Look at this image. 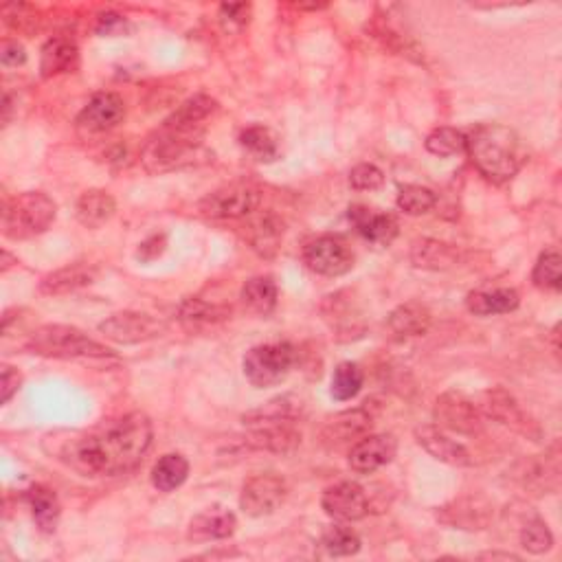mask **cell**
Segmentation results:
<instances>
[{"label": "cell", "mask_w": 562, "mask_h": 562, "mask_svg": "<svg viewBox=\"0 0 562 562\" xmlns=\"http://www.w3.org/2000/svg\"><path fill=\"white\" fill-rule=\"evenodd\" d=\"M101 38H115V36H123V33H128L130 31V22L119 16V14H112V11H108V14L104 16H99V22H97V29H95Z\"/></svg>", "instance_id": "45"}, {"label": "cell", "mask_w": 562, "mask_h": 562, "mask_svg": "<svg viewBox=\"0 0 562 562\" xmlns=\"http://www.w3.org/2000/svg\"><path fill=\"white\" fill-rule=\"evenodd\" d=\"M437 205L435 191L422 185H404L398 191V207L409 216H424Z\"/></svg>", "instance_id": "39"}, {"label": "cell", "mask_w": 562, "mask_h": 562, "mask_svg": "<svg viewBox=\"0 0 562 562\" xmlns=\"http://www.w3.org/2000/svg\"><path fill=\"white\" fill-rule=\"evenodd\" d=\"M126 117V104L117 93H97L77 115V126L86 132H108Z\"/></svg>", "instance_id": "17"}, {"label": "cell", "mask_w": 562, "mask_h": 562, "mask_svg": "<svg viewBox=\"0 0 562 562\" xmlns=\"http://www.w3.org/2000/svg\"><path fill=\"white\" fill-rule=\"evenodd\" d=\"M516 479H519L523 488L534 490L536 494H547L558 490V479H560L558 444L541 459H525L519 470H516Z\"/></svg>", "instance_id": "19"}, {"label": "cell", "mask_w": 562, "mask_h": 562, "mask_svg": "<svg viewBox=\"0 0 562 562\" xmlns=\"http://www.w3.org/2000/svg\"><path fill=\"white\" fill-rule=\"evenodd\" d=\"M22 385V376L16 367H9L5 365L3 367V387H0V404H7L11 398L16 396L18 389Z\"/></svg>", "instance_id": "48"}, {"label": "cell", "mask_w": 562, "mask_h": 562, "mask_svg": "<svg viewBox=\"0 0 562 562\" xmlns=\"http://www.w3.org/2000/svg\"><path fill=\"white\" fill-rule=\"evenodd\" d=\"M350 185L356 191H376L385 185V172L372 163H361L350 172Z\"/></svg>", "instance_id": "42"}, {"label": "cell", "mask_w": 562, "mask_h": 562, "mask_svg": "<svg viewBox=\"0 0 562 562\" xmlns=\"http://www.w3.org/2000/svg\"><path fill=\"white\" fill-rule=\"evenodd\" d=\"M297 361L299 350L292 343H266L246 352L242 369L255 389H266L284 382Z\"/></svg>", "instance_id": "7"}, {"label": "cell", "mask_w": 562, "mask_h": 562, "mask_svg": "<svg viewBox=\"0 0 562 562\" xmlns=\"http://www.w3.org/2000/svg\"><path fill=\"white\" fill-rule=\"evenodd\" d=\"M218 110V104L207 95H196L187 99L185 104L178 106L172 112V117H167L163 126L178 128V130H205V121Z\"/></svg>", "instance_id": "28"}, {"label": "cell", "mask_w": 562, "mask_h": 562, "mask_svg": "<svg viewBox=\"0 0 562 562\" xmlns=\"http://www.w3.org/2000/svg\"><path fill=\"white\" fill-rule=\"evenodd\" d=\"M372 426H374V415L365 407L343 411L339 415H334V418L323 426L321 444L325 448H341L347 444H356L358 440H363L365 435H369Z\"/></svg>", "instance_id": "15"}, {"label": "cell", "mask_w": 562, "mask_h": 562, "mask_svg": "<svg viewBox=\"0 0 562 562\" xmlns=\"http://www.w3.org/2000/svg\"><path fill=\"white\" fill-rule=\"evenodd\" d=\"M58 216V205L42 191H25L7 200L3 233L9 240H29L47 231Z\"/></svg>", "instance_id": "6"}, {"label": "cell", "mask_w": 562, "mask_h": 562, "mask_svg": "<svg viewBox=\"0 0 562 562\" xmlns=\"http://www.w3.org/2000/svg\"><path fill=\"white\" fill-rule=\"evenodd\" d=\"M222 27L227 31H240L251 20V5L249 3H224L220 5L218 14Z\"/></svg>", "instance_id": "43"}, {"label": "cell", "mask_w": 562, "mask_h": 562, "mask_svg": "<svg viewBox=\"0 0 562 562\" xmlns=\"http://www.w3.org/2000/svg\"><path fill=\"white\" fill-rule=\"evenodd\" d=\"M350 222L358 235L378 246H389L398 238V220L389 213H380L365 205L350 207Z\"/></svg>", "instance_id": "20"}, {"label": "cell", "mask_w": 562, "mask_h": 562, "mask_svg": "<svg viewBox=\"0 0 562 562\" xmlns=\"http://www.w3.org/2000/svg\"><path fill=\"white\" fill-rule=\"evenodd\" d=\"M238 519L227 508H209L207 512L198 514L194 521L189 523V541L194 543H207V541H222V538L233 536Z\"/></svg>", "instance_id": "21"}, {"label": "cell", "mask_w": 562, "mask_h": 562, "mask_svg": "<svg viewBox=\"0 0 562 562\" xmlns=\"http://www.w3.org/2000/svg\"><path fill=\"white\" fill-rule=\"evenodd\" d=\"M279 290L273 277H253L242 288V303L255 314H271L277 306Z\"/></svg>", "instance_id": "33"}, {"label": "cell", "mask_w": 562, "mask_h": 562, "mask_svg": "<svg viewBox=\"0 0 562 562\" xmlns=\"http://www.w3.org/2000/svg\"><path fill=\"white\" fill-rule=\"evenodd\" d=\"M154 429L145 413H128L91 433L58 440L55 455L84 477H117L137 468L152 446Z\"/></svg>", "instance_id": "1"}, {"label": "cell", "mask_w": 562, "mask_h": 562, "mask_svg": "<svg viewBox=\"0 0 562 562\" xmlns=\"http://www.w3.org/2000/svg\"><path fill=\"white\" fill-rule=\"evenodd\" d=\"M321 545L325 552L334 558H345V556H354L361 552V538H358V534L345 525L328 527V530H325L321 536Z\"/></svg>", "instance_id": "36"}, {"label": "cell", "mask_w": 562, "mask_h": 562, "mask_svg": "<svg viewBox=\"0 0 562 562\" xmlns=\"http://www.w3.org/2000/svg\"><path fill=\"white\" fill-rule=\"evenodd\" d=\"M189 477V462L178 453L163 455L152 468V486L159 492H174Z\"/></svg>", "instance_id": "32"}, {"label": "cell", "mask_w": 562, "mask_h": 562, "mask_svg": "<svg viewBox=\"0 0 562 562\" xmlns=\"http://www.w3.org/2000/svg\"><path fill=\"white\" fill-rule=\"evenodd\" d=\"M11 266H14V257H11L7 251H3V268H0V271L7 273Z\"/></svg>", "instance_id": "50"}, {"label": "cell", "mask_w": 562, "mask_h": 562, "mask_svg": "<svg viewBox=\"0 0 562 562\" xmlns=\"http://www.w3.org/2000/svg\"><path fill=\"white\" fill-rule=\"evenodd\" d=\"M321 508L336 521L354 523L363 521L369 514V501L356 481H341L323 492Z\"/></svg>", "instance_id": "14"}, {"label": "cell", "mask_w": 562, "mask_h": 562, "mask_svg": "<svg viewBox=\"0 0 562 562\" xmlns=\"http://www.w3.org/2000/svg\"><path fill=\"white\" fill-rule=\"evenodd\" d=\"M205 130H178L163 126L145 145L141 161L150 174H165L181 167L207 161L209 152L202 148Z\"/></svg>", "instance_id": "4"}, {"label": "cell", "mask_w": 562, "mask_h": 562, "mask_svg": "<svg viewBox=\"0 0 562 562\" xmlns=\"http://www.w3.org/2000/svg\"><path fill=\"white\" fill-rule=\"evenodd\" d=\"M532 281L536 288L558 292L562 288V257L558 251H545L534 266Z\"/></svg>", "instance_id": "38"}, {"label": "cell", "mask_w": 562, "mask_h": 562, "mask_svg": "<svg viewBox=\"0 0 562 562\" xmlns=\"http://www.w3.org/2000/svg\"><path fill=\"white\" fill-rule=\"evenodd\" d=\"M288 497V483L275 472L255 475L244 483L240 494V510L253 519L275 514Z\"/></svg>", "instance_id": "8"}, {"label": "cell", "mask_w": 562, "mask_h": 562, "mask_svg": "<svg viewBox=\"0 0 562 562\" xmlns=\"http://www.w3.org/2000/svg\"><path fill=\"white\" fill-rule=\"evenodd\" d=\"M303 262L317 275L341 277L354 268V253L345 240L336 235H323L303 249Z\"/></svg>", "instance_id": "11"}, {"label": "cell", "mask_w": 562, "mask_h": 562, "mask_svg": "<svg viewBox=\"0 0 562 562\" xmlns=\"http://www.w3.org/2000/svg\"><path fill=\"white\" fill-rule=\"evenodd\" d=\"M242 422L251 429L246 444L257 448V451L290 455L301 444V433L292 422L290 398H275L266 402L262 409L246 413Z\"/></svg>", "instance_id": "3"}, {"label": "cell", "mask_w": 562, "mask_h": 562, "mask_svg": "<svg viewBox=\"0 0 562 562\" xmlns=\"http://www.w3.org/2000/svg\"><path fill=\"white\" fill-rule=\"evenodd\" d=\"M97 277V268L88 264H71L64 266L60 271L44 277L40 281V292L47 297H62L71 295V292L91 286Z\"/></svg>", "instance_id": "23"}, {"label": "cell", "mask_w": 562, "mask_h": 562, "mask_svg": "<svg viewBox=\"0 0 562 562\" xmlns=\"http://www.w3.org/2000/svg\"><path fill=\"white\" fill-rule=\"evenodd\" d=\"M260 207V191L251 185H229L202 198V216L211 220H240L249 218Z\"/></svg>", "instance_id": "10"}, {"label": "cell", "mask_w": 562, "mask_h": 562, "mask_svg": "<svg viewBox=\"0 0 562 562\" xmlns=\"http://www.w3.org/2000/svg\"><path fill=\"white\" fill-rule=\"evenodd\" d=\"M431 321L433 319L429 308L422 306L418 301H409V303H402V306H398L389 314L387 325L398 341H407L429 332Z\"/></svg>", "instance_id": "22"}, {"label": "cell", "mask_w": 562, "mask_h": 562, "mask_svg": "<svg viewBox=\"0 0 562 562\" xmlns=\"http://www.w3.org/2000/svg\"><path fill=\"white\" fill-rule=\"evenodd\" d=\"M472 165L492 183H508L521 170L523 145L516 132L501 123H483L466 134Z\"/></svg>", "instance_id": "2"}, {"label": "cell", "mask_w": 562, "mask_h": 562, "mask_svg": "<svg viewBox=\"0 0 562 562\" xmlns=\"http://www.w3.org/2000/svg\"><path fill=\"white\" fill-rule=\"evenodd\" d=\"M521 297L514 288H494V290H477L470 292L466 299V308L475 317H494V314H508L519 308Z\"/></svg>", "instance_id": "25"}, {"label": "cell", "mask_w": 562, "mask_h": 562, "mask_svg": "<svg viewBox=\"0 0 562 562\" xmlns=\"http://www.w3.org/2000/svg\"><path fill=\"white\" fill-rule=\"evenodd\" d=\"M3 16L7 20V25L16 31H25L29 33L31 29L27 27V22H36V11H33L29 5H18V3H7L3 7Z\"/></svg>", "instance_id": "44"}, {"label": "cell", "mask_w": 562, "mask_h": 562, "mask_svg": "<svg viewBox=\"0 0 562 562\" xmlns=\"http://www.w3.org/2000/svg\"><path fill=\"white\" fill-rule=\"evenodd\" d=\"M165 246H167V238H165V233H154L152 238L148 240H143L139 244V251H137V257L141 262H154V260H159V257L165 253Z\"/></svg>", "instance_id": "46"}, {"label": "cell", "mask_w": 562, "mask_h": 562, "mask_svg": "<svg viewBox=\"0 0 562 562\" xmlns=\"http://www.w3.org/2000/svg\"><path fill=\"white\" fill-rule=\"evenodd\" d=\"M99 332L108 341L119 345H137L152 339H159L165 332V325L143 312H117L108 317L104 323H99Z\"/></svg>", "instance_id": "13"}, {"label": "cell", "mask_w": 562, "mask_h": 562, "mask_svg": "<svg viewBox=\"0 0 562 562\" xmlns=\"http://www.w3.org/2000/svg\"><path fill=\"white\" fill-rule=\"evenodd\" d=\"M398 453V442L393 435H365L363 440H358L350 451V466L358 475H372L393 462V457Z\"/></svg>", "instance_id": "16"}, {"label": "cell", "mask_w": 562, "mask_h": 562, "mask_svg": "<svg viewBox=\"0 0 562 562\" xmlns=\"http://www.w3.org/2000/svg\"><path fill=\"white\" fill-rule=\"evenodd\" d=\"M521 547L525 552H530L534 556L547 554L549 549L554 547V536L549 532V527L545 521L541 519H530L523 527H521Z\"/></svg>", "instance_id": "40"}, {"label": "cell", "mask_w": 562, "mask_h": 562, "mask_svg": "<svg viewBox=\"0 0 562 562\" xmlns=\"http://www.w3.org/2000/svg\"><path fill=\"white\" fill-rule=\"evenodd\" d=\"M479 409L483 415H488L490 420L508 426V429L521 433L525 437H530V440H534V442H538V437H541V429H538V424L521 409V404L516 402V398L508 389L494 387L483 393Z\"/></svg>", "instance_id": "12"}, {"label": "cell", "mask_w": 562, "mask_h": 562, "mask_svg": "<svg viewBox=\"0 0 562 562\" xmlns=\"http://www.w3.org/2000/svg\"><path fill=\"white\" fill-rule=\"evenodd\" d=\"M117 205L115 198H112L108 191L101 189H91L86 194L80 196L75 207V216L80 220V224H84L86 229H99L115 216Z\"/></svg>", "instance_id": "27"}, {"label": "cell", "mask_w": 562, "mask_h": 562, "mask_svg": "<svg viewBox=\"0 0 562 562\" xmlns=\"http://www.w3.org/2000/svg\"><path fill=\"white\" fill-rule=\"evenodd\" d=\"M363 380H365L363 369L356 363H341L334 369V376H332V389H330L332 398L339 402L356 398L363 389Z\"/></svg>", "instance_id": "35"}, {"label": "cell", "mask_w": 562, "mask_h": 562, "mask_svg": "<svg viewBox=\"0 0 562 562\" xmlns=\"http://www.w3.org/2000/svg\"><path fill=\"white\" fill-rule=\"evenodd\" d=\"M25 499L31 508L33 521H36V525L40 527V532H44V534L55 532V527H58V521H60V510H62L58 494L47 486H33L27 490Z\"/></svg>", "instance_id": "29"}, {"label": "cell", "mask_w": 562, "mask_h": 562, "mask_svg": "<svg viewBox=\"0 0 562 562\" xmlns=\"http://www.w3.org/2000/svg\"><path fill=\"white\" fill-rule=\"evenodd\" d=\"M242 150L257 163H273L279 156V141L266 126H249L240 134Z\"/></svg>", "instance_id": "31"}, {"label": "cell", "mask_w": 562, "mask_h": 562, "mask_svg": "<svg viewBox=\"0 0 562 562\" xmlns=\"http://www.w3.org/2000/svg\"><path fill=\"white\" fill-rule=\"evenodd\" d=\"M411 262L415 268H424V271H446L459 262V251L453 244L422 238L413 244Z\"/></svg>", "instance_id": "24"}, {"label": "cell", "mask_w": 562, "mask_h": 562, "mask_svg": "<svg viewBox=\"0 0 562 562\" xmlns=\"http://www.w3.org/2000/svg\"><path fill=\"white\" fill-rule=\"evenodd\" d=\"M415 442H418L433 459L455 468H466L472 464V457L464 444L451 440L442 429L433 424H422L415 429Z\"/></svg>", "instance_id": "18"}, {"label": "cell", "mask_w": 562, "mask_h": 562, "mask_svg": "<svg viewBox=\"0 0 562 562\" xmlns=\"http://www.w3.org/2000/svg\"><path fill=\"white\" fill-rule=\"evenodd\" d=\"M466 143H468L466 134L462 130H455V128H437L424 141L426 150H429L433 156H440V159L464 154Z\"/></svg>", "instance_id": "37"}, {"label": "cell", "mask_w": 562, "mask_h": 562, "mask_svg": "<svg viewBox=\"0 0 562 562\" xmlns=\"http://www.w3.org/2000/svg\"><path fill=\"white\" fill-rule=\"evenodd\" d=\"M231 314V308L227 306H216V303H209L200 297L185 299L178 308V319L185 325L187 330H198L205 328V325H213L224 321Z\"/></svg>", "instance_id": "30"}, {"label": "cell", "mask_w": 562, "mask_h": 562, "mask_svg": "<svg viewBox=\"0 0 562 562\" xmlns=\"http://www.w3.org/2000/svg\"><path fill=\"white\" fill-rule=\"evenodd\" d=\"M27 350L44 358H110L112 350L71 325H42L31 334Z\"/></svg>", "instance_id": "5"}, {"label": "cell", "mask_w": 562, "mask_h": 562, "mask_svg": "<svg viewBox=\"0 0 562 562\" xmlns=\"http://www.w3.org/2000/svg\"><path fill=\"white\" fill-rule=\"evenodd\" d=\"M433 418L440 429L457 435H479L483 431V413L468 396L459 391H446L435 402Z\"/></svg>", "instance_id": "9"}, {"label": "cell", "mask_w": 562, "mask_h": 562, "mask_svg": "<svg viewBox=\"0 0 562 562\" xmlns=\"http://www.w3.org/2000/svg\"><path fill=\"white\" fill-rule=\"evenodd\" d=\"M457 510L444 508V514H455V519H448L444 523L457 525L462 530H483L488 525V508H479L477 503H472L470 499L466 501H455Z\"/></svg>", "instance_id": "41"}, {"label": "cell", "mask_w": 562, "mask_h": 562, "mask_svg": "<svg viewBox=\"0 0 562 562\" xmlns=\"http://www.w3.org/2000/svg\"><path fill=\"white\" fill-rule=\"evenodd\" d=\"M80 60V53H77L75 42L69 38L55 36L47 40V44L42 47L40 55V73L42 77H55L62 73H69L77 66Z\"/></svg>", "instance_id": "26"}, {"label": "cell", "mask_w": 562, "mask_h": 562, "mask_svg": "<svg viewBox=\"0 0 562 562\" xmlns=\"http://www.w3.org/2000/svg\"><path fill=\"white\" fill-rule=\"evenodd\" d=\"M281 235H284V222H281L275 213H264L262 218L251 222L249 240L253 249L264 257H273L277 253Z\"/></svg>", "instance_id": "34"}, {"label": "cell", "mask_w": 562, "mask_h": 562, "mask_svg": "<svg viewBox=\"0 0 562 562\" xmlns=\"http://www.w3.org/2000/svg\"><path fill=\"white\" fill-rule=\"evenodd\" d=\"M479 558H505V560H519V556H514V554H499V552H490V554H481Z\"/></svg>", "instance_id": "49"}, {"label": "cell", "mask_w": 562, "mask_h": 562, "mask_svg": "<svg viewBox=\"0 0 562 562\" xmlns=\"http://www.w3.org/2000/svg\"><path fill=\"white\" fill-rule=\"evenodd\" d=\"M0 62H3L7 69H18V66L27 62V51L18 40H5L3 51H0Z\"/></svg>", "instance_id": "47"}]
</instances>
